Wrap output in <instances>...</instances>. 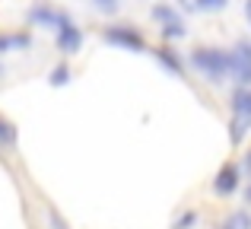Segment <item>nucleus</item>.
Wrapping results in <instances>:
<instances>
[{
	"mask_svg": "<svg viewBox=\"0 0 251 229\" xmlns=\"http://www.w3.org/2000/svg\"><path fill=\"white\" fill-rule=\"evenodd\" d=\"M3 76H6V67H3V64H0V80H3Z\"/></svg>",
	"mask_w": 251,
	"mask_h": 229,
	"instance_id": "obj_22",
	"label": "nucleus"
},
{
	"mask_svg": "<svg viewBox=\"0 0 251 229\" xmlns=\"http://www.w3.org/2000/svg\"><path fill=\"white\" fill-rule=\"evenodd\" d=\"M83 42H86V35H83L80 25L74 23V16H70L64 25H57V29H54V45H57V51H61L64 57L80 54V51H83Z\"/></svg>",
	"mask_w": 251,
	"mask_h": 229,
	"instance_id": "obj_7",
	"label": "nucleus"
},
{
	"mask_svg": "<svg viewBox=\"0 0 251 229\" xmlns=\"http://www.w3.org/2000/svg\"><path fill=\"white\" fill-rule=\"evenodd\" d=\"M229 80L235 86H251V38H239L229 48Z\"/></svg>",
	"mask_w": 251,
	"mask_h": 229,
	"instance_id": "obj_5",
	"label": "nucleus"
},
{
	"mask_svg": "<svg viewBox=\"0 0 251 229\" xmlns=\"http://www.w3.org/2000/svg\"><path fill=\"white\" fill-rule=\"evenodd\" d=\"M245 19H248V25H251V0H245Z\"/></svg>",
	"mask_w": 251,
	"mask_h": 229,
	"instance_id": "obj_21",
	"label": "nucleus"
},
{
	"mask_svg": "<svg viewBox=\"0 0 251 229\" xmlns=\"http://www.w3.org/2000/svg\"><path fill=\"white\" fill-rule=\"evenodd\" d=\"M229 143L242 147V140L251 134V86H235L229 96Z\"/></svg>",
	"mask_w": 251,
	"mask_h": 229,
	"instance_id": "obj_2",
	"label": "nucleus"
},
{
	"mask_svg": "<svg viewBox=\"0 0 251 229\" xmlns=\"http://www.w3.org/2000/svg\"><path fill=\"white\" fill-rule=\"evenodd\" d=\"M245 181H248V188H245V204L251 207V178H245Z\"/></svg>",
	"mask_w": 251,
	"mask_h": 229,
	"instance_id": "obj_20",
	"label": "nucleus"
},
{
	"mask_svg": "<svg viewBox=\"0 0 251 229\" xmlns=\"http://www.w3.org/2000/svg\"><path fill=\"white\" fill-rule=\"evenodd\" d=\"M229 0H194V13H223Z\"/></svg>",
	"mask_w": 251,
	"mask_h": 229,
	"instance_id": "obj_16",
	"label": "nucleus"
},
{
	"mask_svg": "<svg viewBox=\"0 0 251 229\" xmlns=\"http://www.w3.org/2000/svg\"><path fill=\"white\" fill-rule=\"evenodd\" d=\"M0 54H13V38H10V32H0Z\"/></svg>",
	"mask_w": 251,
	"mask_h": 229,
	"instance_id": "obj_19",
	"label": "nucleus"
},
{
	"mask_svg": "<svg viewBox=\"0 0 251 229\" xmlns=\"http://www.w3.org/2000/svg\"><path fill=\"white\" fill-rule=\"evenodd\" d=\"M48 226H51V229H70L67 223H64V217H61V213H57V210H51V207H48Z\"/></svg>",
	"mask_w": 251,
	"mask_h": 229,
	"instance_id": "obj_18",
	"label": "nucleus"
},
{
	"mask_svg": "<svg viewBox=\"0 0 251 229\" xmlns=\"http://www.w3.org/2000/svg\"><path fill=\"white\" fill-rule=\"evenodd\" d=\"M70 80H74V67H70L67 61L54 64V67L48 70V83H51V86H67Z\"/></svg>",
	"mask_w": 251,
	"mask_h": 229,
	"instance_id": "obj_13",
	"label": "nucleus"
},
{
	"mask_svg": "<svg viewBox=\"0 0 251 229\" xmlns=\"http://www.w3.org/2000/svg\"><path fill=\"white\" fill-rule=\"evenodd\" d=\"M92 6H96L99 13H105V16H115V13L121 10V0H92Z\"/></svg>",
	"mask_w": 251,
	"mask_h": 229,
	"instance_id": "obj_17",
	"label": "nucleus"
},
{
	"mask_svg": "<svg viewBox=\"0 0 251 229\" xmlns=\"http://www.w3.org/2000/svg\"><path fill=\"white\" fill-rule=\"evenodd\" d=\"M242 185H245V172H242V162H223V169L213 175V194L216 198H232V194L242 191Z\"/></svg>",
	"mask_w": 251,
	"mask_h": 229,
	"instance_id": "obj_6",
	"label": "nucleus"
},
{
	"mask_svg": "<svg viewBox=\"0 0 251 229\" xmlns=\"http://www.w3.org/2000/svg\"><path fill=\"white\" fill-rule=\"evenodd\" d=\"M150 19H153L156 25H166L172 19H181V10H178L175 3H153L150 6Z\"/></svg>",
	"mask_w": 251,
	"mask_h": 229,
	"instance_id": "obj_9",
	"label": "nucleus"
},
{
	"mask_svg": "<svg viewBox=\"0 0 251 229\" xmlns=\"http://www.w3.org/2000/svg\"><path fill=\"white\" fill-rule=\"evenodd\" d=\"M16 143H19V130H16V124H13L10 118L0 115V147H3V150H16Z\"/></svg>",
	"mask_w": 251,
	"mask_h": 229,
	"instance_id": "obj_12",
	"label": "nucleus"
},
{
	"mask_svg": "<svg viewBox=\"0 0 251 229\" xmlns=\"http://www.w3.org/2000/svg\"><path fill=\"white\" fill-rule=\"evenodd\" d=\"M102 42L111 45V48H121V51H134V54H143L147 51V35H143L137 25L130 23H111L102 29Z\"/></svg>",
	"mask_w": 251,
	"mask_h": 229,
	"instance_id": "obj_3",
	"label": "nucleus"
},
{
	"mask_svg": "<svg viewBox=\"0 0 251 229\" xmlns=\"http://www.w3.org/2000/svg\"><path fill=\"white\" fill-rule=\"evenodd\" d=\"M10 38H13V51H29L32 45H35V38H32V32H29V29H16V32H10Z\"/></svg>",
	"mask_w": 251,
	"mask_h": 229,
	"instance_id": "obj_15",
	"label": "nucleus"
},
{
	"mask_svg": "<svg viewBox=\"0 0 251 229\" xmlns=\"http://www.w3.org/2000/svg\"><path fill=\"white\" fill-rule=\"evenodd\" d=\"M216 229H251V213H248V207L226 213V217L216 223Z\"/></svg>",
	"mask_w": 251,
	"mask_h": 229,
	"instance_id": "obj_10",
	"label": "nucleus"
},
{
	"mask_svg": "<svg viewBox=\"0 0 251 229\" xmlns=\"http://www.w3.org/2000/svg\"><path fill=\"white\" fill-rule=\"evenodd\" d=\"M153 57H156V64H159L169 76H184V70H188V61H181V51H175L169 42L156 45V48H153Z\"/></svg>",
	"mask_w": 251,
	"mask_h": 229,
	"instance_id": "obj_8",
	"label": "nucleus"
},
{
	"mask_svg": "<svg viewBox=\"0 0 251 229\" xmlns=\"http://www.w3.org/2000/svg\"><path fill=\"white\" fill-rule=\"evenodd\" d=\"M197 223H201V213H197V210H181L175 220H172L169 229H194Z\"/></svg>",
	"mask_w": 251,
	"mask_h": 229,
	"instance_id": "obj_14",
	"label": "nucleus"
},
{
	"mask_svg": "<svg viewBox=\"0 0 251 229\" xmlns=\"http://www.w3.org/2000/svg\"><path fill=\"white\" fill-rule=\"evenodd\" d=\"M67 19H70V13L61 10V6H54L51 0H35V3L25 10V23L35 25V29H48V32H54L57 25H64Z\"/></svg>",
	"mask_w": 251,
	"mask_h": 229,
	"instance_id": "obj_4",
	"label": "nucleus"
},
{
	"mask_svg": "<svg viewBox=\"0 0 251 229\" xmlns=\"http://www.w3.org/2000/svg\"><path fill=\"white\" fill-rule=\"evenodd\" d=\"M188 67L201 76L210 86H223L229 80V48L220 45H201V48H191L188 54Z\"/></svg>",
	"mask_w": 251,
	"mask_h": 229,
	"instance_id": "obj_1",
	"label": "nucleus"
},
{
	"mask_svg": "<svg viewBox=\"0 0 251 229\" xmlns=\"http://www.w3.org/2000/svg\"><path fill=\"white\" fill-rule=\"evenodd\" d=\"M159 35H162V42H181L184 35H188V25H184V16L181 19H172V23L166 25H159Z\"/></svg>",
	"mask_w": 251,
	"mask_h": 229,
	"instance_id": "obj_11",
	"label": "nucleus"
}]
</instances>
